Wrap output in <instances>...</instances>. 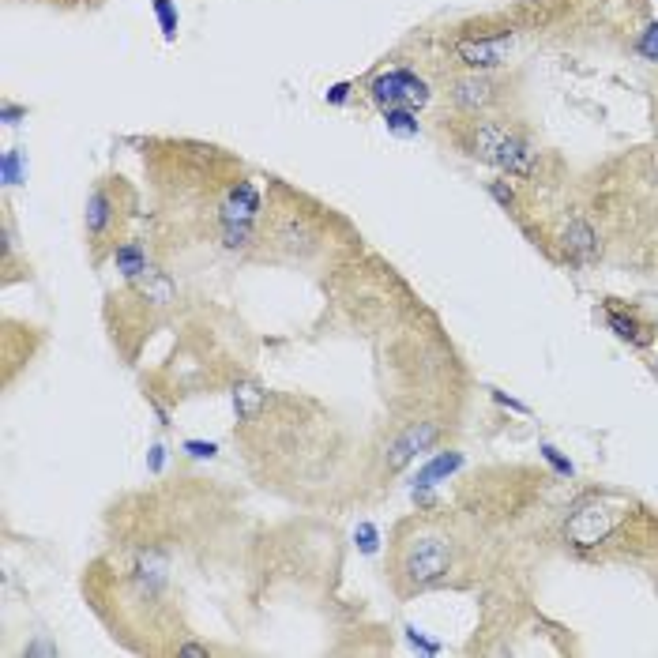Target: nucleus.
Masks as SVG:
<instances>
[{
	"label": "nucleus",
	"instance_id": "obj_18",
	"mask_svg": "<svg viewBox=\"0 0 658 658\" xmlns=\"http://www.w3.org/2000/svg\"><path fill=\"white\" fill-rule=\"evenodd\" d=\"M606 320H610V328L621 335V339H628V343H636V346H647V335H643V328L632 320V316H621L617 309H610L606 313Z\"/></svg>",
	"mask_w": 658,
	"mask_h": 658
},
{
	"label": "nucleus",
	"instance_id": "obj_19",
	"mask_svg": "<svg viewBox=\"0 0 658 658\" xmlns=\"http://www.w3.org/2000/svg\"><path fill=\"white\" fill-rule=\"evenodd\" d=\"M256 241V226H222V245L230 252H245Z\"/></svg>",
	"mask_w": 658,
	"mask_h": 658
},
{
	"label": "nucleus",
	"instance_id": "obj_12",
	"mask_svg": "<svg viewBox=\"0 0 658 658\" xmlns=\"http://www.w3.org/2000/svg\"><path fill=\"white\" fill-rule=\"evenodd\" d=\"M561 249L572 264H591L598 256V234L587 219H572L561 234Z\"/></svg>",
	"mask_w": 658,
	"mask_h": 658
},
{
	"label": "nucleus",
	"instance_id": "obj_16",
	"mask_svg": "<svg viewBox=\"0 0 658 658\" xmlns=\"http://www.w3.org/2000/svg\"><path fill=\"white\" fill-rule=\"evenodd\" d=\"M166 557L162 553H143L140 564H136V580H140V587L147 591V595H155L158 587L166 583Z\"/></svg>",
	"mask_w": 658,
	"mask_h": 658
},
{
	"label": "nucleus",
	"instance_id": "obj_15",
	"mask_svg": "<svg viewBox=\"0 0 658 658\" xmlns=\"http://www.w3.org/2000/svg\"><path fill=\"white\" fill-rule=\"evenodd\" d=\"M264 403H267V392L260 388V384H237L234 388V410H237V418L241 422H252L260 410H264Z\"/></svg>",
	"mask_w": 658,
	"mask_h": 658
},
{
	"label": "nucleus",
	"instance_id": "obj_32",
	"mask_svg": "<svg viewBox=\"0 0 658 658\" xmlns=\"http://www.w3.org/2000/svg\"><path fill=\"white\" fill-rule=\"evenodd\" d=\"M23 655H27V658H31V655H57V647H53V643H34V647H27Z\"/></svg>",
	"mask_w": 658,
	"mask_h": 658
},
{
	"label": "nucleus",
	"instance_id": "obj_31",
	"mask_svg": "<svg viewBox=\"0 0 658 658\" xmlns=\"http://www.w3.org/2000/svg\"><path fill=\"white\" fill-rule=\"evenodd\" d=\"M177 655H188V658H207V655H211V647H204V643H185V647H177Z\"/></svg>",
	"mask_w": 658,
	"mask_h": 658
},
{
	"label": "nucleus",
	"instance_id": "obj_9",
	"mask_svg": "<svg viewBox=\"0 0 658 658\" xmlns=\"http://www.w3.org/2000/svg\"><path fill=\"white\" fill-rule=\"evenodd\" d=\"M117 192H113L106 181L102 185L91 188V196H87V207H83V226H87V237L91 241H102V237H110V230L117 226Z\"/></svg>",
	"mask_w": 658,
	"mask_h": 658
},
{
	"label": "nucleus",
	"instance_id": "obj_26",
	"mask_svg": "<svg viewBox=\"0 0 658 658\" xmlns=\"http://www.w3.org/2000/svg\"><path fill=\"white\" fill-rule=\"evenodd\" d=\"M636 49H640L647 61H658V23H651V27H647V34L640 38V46H636Z\"/></svg>",
	"mask_w": 658,
	"mask_h": 658
},
{
	"label": "nucleus",
	"instance_id": "obj_24",
	"mask_svg": "<svg viewBox=\"0 0 658 658\" xmlns=\"http://www.w3.org/2000/svg\"><path fill=\"white\" fill-rule=\"evenodd\" d=\"M489 196L501 207H516V188L508 185V181H493V185H489Z\"/></svg>",
	"mask_w": 658,
	"mask_h": 658
},
{
	"label": "nucleus",
	"instance_id": "obj_17",
	"mask_svg": "<svg viewBox=\"0 0 658 658\" xmlns=\"http://www.w3.org/2000/svg\"><path fill=\"white\" fill-rule=\"evenodd\" d=\"M384 125L388 132L395 136H418V110H407V106H392V110H384Z\"/></svg>",
	"mask_w": 658,
	"mask_h": 658
},
{
	"label": "nucleus",
	"instance_id": "obj_22",
	"mask_svg": "<svg viewBox=\"0 0 658 658\" xmlns=\"http://www.w3.org/2000/svg\"><path fill=\"white\" fill-rule=\"evenodd\" d=\"M354 542H358V549L365 553V557H373L376 546H380V531H376L373 523H361L358 534H354Z\"/></svg>",
	"mask_w": 658,
	"mask_h": 658
},
{
	"label": "nucleus",
	"instance_id": "obj_3",
	"mask_svg": "<svg viewBox=\"0 0 658 658\" xmlns=\"http://www.w3.org/2000/svg\"><path fill=\"white\" fill-rule=\"evenodd\" d=\"M625 519H628L625 501H617V497H587V501L576 504V512L568 516L564 534H568L572 546L595 549V546H602Z\"/></svg>",
	"mask_w": 658,
	"mask_h": 658
},
{
	"label": "nucleus",
	"instance_id": "obj_2",
	"mask_svg": "<svg viewBox=\"0 0 658 658\" xmlns=\"http://www.w3.org/2000/svg\"><path fill=\"white\" fill-rule=\"evenodd\" d=\"M452 557V542L444 534L422 527L410 538H403L399 561H395V576L403 583V591H425V587H433V583H440L452 572Z\"/></svg>",
	"mask_w": 658,
	"mask_h": 658
},
{
	"label": "nucleus",
	"instance_id": "obj_5",
	"mask_svg": "<svg viewBox=\"0 0 658 658\" xmlns=\"http://www.w3.org/2000/svg\"><path fill=\"white\" fill-rule=\"evenodd\" d=\"M440 437V425L437 422H410L399 437L388 444L384 452V467L388 470H403L407 463H414L422 452H429Z\"/></svg>",
	"mask_w": 658,
	"mask_h": 658
},
{
	"label": "nucleus",
	"instance_id": "obj_6",
	"mask_svg": "<svg viewBox=\"0 0 658 658\" xmlns=\"http://www.w3.org/2000/svg\"><path fill=\"white\" fill-rule=\"evenodd\" d=\"M508 49H512V31L489 34V38L486 34H478V38H463V42L455 46V57L467 64L470 72H489V68L504 64Z\"/></svg>",
	"mask_w": 658,
	"mask_h": 658
},
{
	"label": "nucleus",
	"instance_id": "obj_29",
	"mask_svg": "<svg viewBox=\"0 0 658 658\" xmlns=\"http://www.w3.org/2000/svg\"><path fill=\"white\" fill-rule=\"evenodd\" d=\"M407 640L414 643V647H418V651H429V655H437V651H440V643L425 640V636H422V632H418V628H407Z\"/></svg>",
	"mask_w": 658,
	"mask_h": 658
},
{
	"label": "nucleus",
	"instance_id": "obj_23",
	"mask_svg": "<svg viewBox=\"0 0 658 658\" xmlns=\"http://www.w3.org/2000/svg\"><path fill=\"white\" fill-rule=\"evenodd\" d=\"M185 452L192 459H215L219 455V444H211V440H185Z\"/></svg>",
	"mask_w": 658,
	"mask_h": 658
},
{
	"label": "nucleus",
	"instance_id": "obj_14",
	"mask_svg": "<svg viewBox=\"0 0 658 658\" xmlns=\"http://www.w3.org/2000/svg\"><path fill=\"white\" fill-rule=\"evenodd\" d=\"M136 290H140L147 301H155V305H170L173 301V279L155 264L147 267L140 279H136Z\"/></svg>",
	"mask_w": 658,
	"mask_h": 658
},
{
	"label": "nucleus",
	"instance_id": "obj_13",
	"mask_svg": "<svg viewBox=\"0 0 658 658\" xmlns=\"http://www.w3.org/2000/svg\"><path fill=\"white\" fill-rule=\"evenodd\" d=\"M113 264H117V271H121L128 282H136L143 271L151 267V260H147V249H143L140 241H125V245L113 249Z\"/></svg>",
	"mask_w": 658,
	"mask_h": 658
},
{
	"label": "nucleus",
	"instance_id": "obj_21",
	"mask_svg": "<svg viewBox=\"0 0 658 658\" xmlns=\"http://www.w3.org/2000/svg\"><path fill=\"white\" fill-rule=\"evenodd\" d=\"M0 173H4V185H19V181H23V155H19V147H12V151H4V162H0Z\"/></svg>",
	"mask_w": 658,
	"mask_h": 658
},
{
	"label": "nucleus",
	"instance_id": "obj_4",
	"mask_svg": "<svg viewBox=\"0 0 658 658\" xmlns=\"http://www.w3.org/2000/svg\"><path fill=\"white\" fill-rule=\"evenodd\" d=\"M369 94H373V102L380 110H392V106L422 110V106H429V98H433L429 83L418 72H410V68H388V72H380L373 79Z\"/></svg>",
	"mask_w": 658,
	"mask_h": 658
},
{
	"label": "nucleus",
	"instance_id": "obj_27",
	"mask_svg": "<svg viewBox=\"0 0 658 658\" xmlns=\"http://www.w3.org/2000/svg\"><path fill=\"white\" fill-rule=\"evenodd\" d=\"M350 91H354V83H335V87H331L328 94H324V102H328V106H343L346 98H350Z\"/></svg>",
	"mask_w": 658,
	"mask_h": 658
},
{
	"label": "nucleus",
	"instance_id": "obj_10",
	"mask_svg": "<svg viewBox=\"0 0 658 658\" xmlns=\"http://www.w3.org/2000/svg\"><path fill=\"white\" fill-rule=\"evenodd\" d=\"M271 241H275L286 256H298V260L313 256L316 245H320L316 230L305 219H298V215H282V219L275 222V230H271Z\"/></svg>",
	"mask_w": 658,
	"mask_h": 658
},
{
	"label": "nucleus",
	"instance_id": "obj_20",
	"mask_svg": "<svg viewBox=\"0 0 658 658\" xmlns=\"http://www.w3.org/2000/svg\"><path fill=\"white\" fill-rule=\"evenodd\" d=\"M155 16L158 27H162V38L177 42V8H173V0H155Z\"/></svg>",
	"mask_w": 658,
	"mask_h": 658
},
{
	"label": "nucleus",
	"instance_id": "obj_28",
	"mask_svg": "<svg viewBox=\"0 0 658 658\" xmlns=\"http://www.w3.org/2000/svg\"><path fill=\"white\" fill-rule=\"evenodd\" d=\"M23 117H27V106H16V102H4V106H0V121H4V125H19Z\"/></svg>",
	"mask_w": 658,
	"mask_h": 658
},
{
	"label": "nucleus",
	"instance_id": "obj_25",
	"mask_svg": "<svg viewBox=\"0 0 658 658\" xmlns=\"http://www.w3.org/2000/svg\"><path fill=\"white\" fill-rule=\"evenodd\" d=\"M542 455H546V463H553V470L557 474H576V467H572V459H564L553 444H542Z\"/></svg>",
	"mask_w": 658,
	"mask_h": 658
},
{
	"label": "nucleus",
	"instance_id": "obj_1",
	"mask_svg": "<svg viewBox=\"0 0 658 658\" xmlns=\"http://www.w3.org/2000/svg\"><path fill=\"white\" fill-rule=\"evenodd\" d=\"M455 140L470 158H478V162H486L508 177H534V170H538V147L523 132L501 125V121L474 117L459 128Z\"/></svg>",
	"mask_w": 658,
	"mask_h": 658
},
{
	"label": "nucleus",
	"instance_id": "obj_8",
	"mask_svg": "<svg viewBox=\"0 0 658 658\" xmlns=\"http://www.w3.org/2000/svg\"><path fill=\"white\" fill-rule=\"evenodd\" d=\"M264 211V200H260V188L252 181H237V185L226 188L219 204V222L222 226H256Z\"/></svg>",
	"mask_w": 658,
	"mask_h": 658
},
{
	"label": "nucleus",
	"instance_id": "obj_11",
	"mask_svg": "<svg viewBox=\"0 0 658 658\" xmlns=\"http://www.w3.org/2000/svg\"><path fill=\"white\" fill-rule=\"evenodd\" d=\"M459 467H463V452H437L433 459H425L422 467H418V478H414V486H410L414 501L429 504L433 489H437L440 482H448V478H452Z\"/></svg>",
	"mask_w": 658,
	"mask_h": 658
},
{
	"label": "nucleus",
	"instance_id": "obj_30",
	"mask_svg": "<svg viewBox=\"0 0 658 658\" xmlns=\"http://www.w3.org/2000/svg\"><path fill=\"white\" fill-rule=\"evenodd\" d=\"M162 463H166V448H162V444H155V448H151V455H147V467H151V474H158V470H162Z\"/></svg>",
	"mask_w": 658,
	"mask_h": 658
},
{
	"label": "nucleus",
	"instance_id": "obj_7",
	"mask_svg": "<svg viewBox=\"0 0 658 658\" xmlns=\"http://www.w3.org/2000/svg\"><path fill=\"white\" fill-rule=\"evenodd\" d=\"M448 98H452V106L459 113H467V117H478V113H486L489 106L497 102V83H493L486 72H470V76L452 79V87H448Z\"/></svg>",
	"mask_w": 658,
	"mask_h": 658
},
{
	"label": "nucleus",
	"instance_id": "obj_33",
	"mask_svg": "<svg viewBox=\"0 0 658 658\" xmlns=\"http://www.w3.org/2000/svg\"><path fill=\"white\" fill-rule=\"evenodd\" d=\"M655 166H658V162H655Z\"/></svg>",
	"mask_w": 658,
	"mask_h": 658
}]
</instances>
